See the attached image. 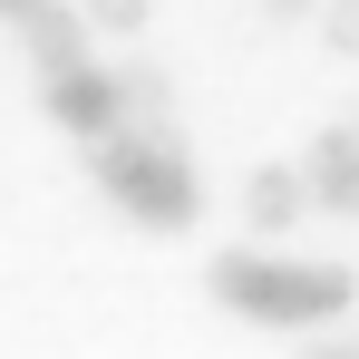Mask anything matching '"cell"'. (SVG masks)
<instances>
[{"instance_id":"7c38bea8","label":"cell","mask_w":359,"mask_h":359,"mask_svg":"<svg viewBox=\"0 0 359 359\" xmlns=\"http://www.w3.org/2000/svg\"><path fill=\"white\" fill-rule=\"evenodd\" d=\"M350 350H359V340H350Z\"/></svg>"},{"instance_id":"7a4b0ae2","label":"cell","mask_w":359,"mask_h":359,"mask_svg":"<svg viewBox=\"0 0 359 359\" xmlns=\"http://www.w3.org/2000/svg\"><path fill=\"white\" fill-rule=\"evenodd\" d=\"M88 165H97V184L117 194L136 224H194V204H204V194H194V165H184V146L165 126H146V136H136V126L97 136Z\"/></svg>"},{"instance_id":"6da1fadb","label":"cell","mask_w":359,"mask_h":359,"mask_svg":"<svg viewBox=\"0 0 359 359\" xmlns=\"http://www.w3.org/2000/svg\"><path fill=\"white\" fill-rule=\"evenodd\" d=\"M214 301L243 311V320H272V330H311V320H340L359 301L350 272H330V262H292V252H262V243H243L214 262Z\"/></svg>"},{"instance_id":"5b68a950","label":"cell","mask_w":359,"mask_h":359,"mask_svg":"<svg viewBox=\"0 0 359 359\" xmlns=\"http://www.w3.org/2000/svg\"><path fill=\"white\" fill-rule=\"evenodd\" d=\"M243 214H252V233H292L301 214H311V175H301V165H252Z\"/></svg>"},{"instance_id":"ba28073f","label":"cell","mask_w":359,"mask_h":359,"mask_svg":"<svg viewBox=\"0 0 359 359\" xmlns=\"http://www.w3.org/2000/svg\"><path fill=\"white\" fill-rule=\"evenodd\" d=\"M97 29H146V0H88Z\"/></svg>"},{"instance_id":"3957f363","label":"cell","mask_w":359,"mask_h":359,"mask_svg":"<svg viewBox=\"0 0 359 359\" xmlns=\"http://www.w3.org/2000/svg\"><path fill=\"white\" fill-rule=\"evenodd\" d=\"M49 117H59L68 136L97 146V136H117V126H126V88L88 59V68H68V78H49Z\"/></svg>"},{"instance_id":"30bf717a","label":"cell","mask_w":359,"mask_h":359,"mask_svg":"<svg viewBox=\"0 0 359 359\" xmlns=\"http://www.w3.org/2000/svg\"><path fill=\"white\" fill-rule=\"evenodd\" d=\"M39 10H49V0H0V20H39Z\"/></svg>"},{"instance_id":"8992f818","label":"cell","mask_w":359,"mask_h":359,"mask_svg":"<svg viewBox=\"0 0 359 359\" xmlns=\"http://www.w3.org/2000/svg\"><path fill=\"white\" fill-rule=\"evenodd\" d=\"M20 39H29V59H39V78H68V68H88V20L78 10H39V20H20Z\"/></svg>"},{"instance_id":"9c48e42d","label":"cell","mask_w":359,"mask_h":359,"mask_svg":"<svg viewBox=\"0 0 359 359\" xmlns=\"http://www.w3.org/2000/svg\"><path fill=\"white\" fill-rule=\"evenodd\" d=\"M320 0H262V20H311Z\"/></svg>"},{"instance_id":"8fae6325","label":"cell","mask_w":359,"mask_h":359,"mask_svg":"<svg viewBox=\"0 0 359 359\" xmlns=\"http://www.w3.org/2000/svg\"><path fill=\"white\" fill-rule=\"evenodd\" d=\"M301 359H359V350H340V340H311V350H301Z\"/></svg>"},{"instance_id":"52a82bcc","label":"cell","mask_w":359,"mask_h":359,"mask_svg":"<svg viewBox=\"0 0 359 359\" xmlns=\"http://www.w3.org/2000/svg\"><path fill=\"white\" fill-rule=\"evenodd\" d=\"M320 39L359 59V0H320Z\"/></svg>"},{"instance_id":"277c9868","label":"cell","mask_w":359,"mask_h":359,"mask_svg":"<svg viewBox=\"0 0 359 359\" xmlns=\"http://www.w3.org/2000/svg\"><path fill=\"white\" fill-rule=\"evenodd\" d=\"M301 175H311V204L359 214V126H320L311 156H301Z\"/></svg>"}]
</instances>
